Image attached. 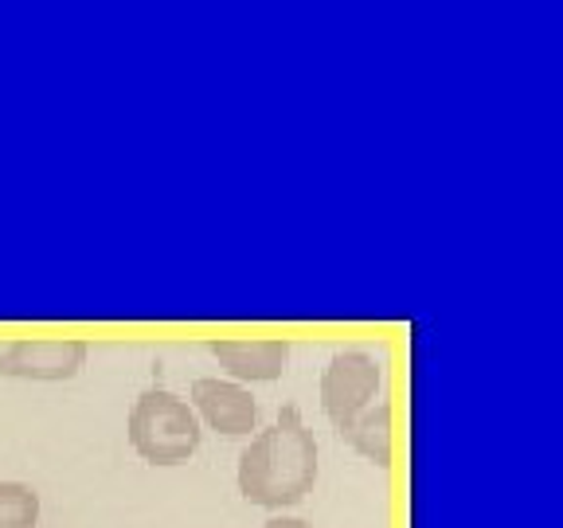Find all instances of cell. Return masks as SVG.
Segmentation results:
<instances>
[{
	"mask_svg": "<svg viewBox=\"0 0 563 528\" xmlns=\"http://www.w3.org/2000/svg\"><path fill=\"white\" fill-rule=\"evenodd\" d=\"M235 482L246 502L263 509L306 502V493L317 482V439L298 407L286 404L278 419L251 439V447L239 454Z\"/></svg>",
	"mask_w": 563,
	"mask_h": 528,
	"instance_id": "6da1fadb",
	"label": "cell"
},
{
	"mask_svg": "<svg viewBox=\"0 0 563 528\" xmlns=\"http://www.w3.org/2000/svg\"><path fill=\"white\" fill-rule=\"evenodd\" d=\"M258 528H313L309 520H301V517H271L266 525H258Z\"/></svg>",
	"mask_w": 563,
	"mask_h": 528,
	"instance_id": "9c48e42d",
	"label": "cell"
},
{
	"mask_svg": "<svg viewBox=\"0 0 563 528\" xmlns=\"http://www.w3.org/2000/svg\"><path fill=\"white\" fill-rule=\"evenodd\" d=\"M90 349L82 341H16L0 352V376L9 380H35V384H59V380L79 376Z\"/></svg>",
	"mask_w": 563,
	"mask_h": 528,
	"instance_id": "277c9868",
	"label": "cell"
},
{
	"mask_svg": "<svg viewBox=\"0 0 563 528\" xmlns=\"http://www.w3.org/2000/svg\"><path fill=\"white\" fill-rule=\"evenodd\" d=\"M196 419H203L211 431L228 435V439H243L258 427V404L235 380L203 376L192 384V404Z\"/></svg>",
	"mask_w": 563,
	"mask_h": 528,
	"instance_id": "5b68a950",
	"label": "cell"
},
{
	"mask_svg": "<svg viewBox=\"0 0 563 528\" xmlns=\"http://www.w3.org/2000/svg\"><path fill=\"white\" fill-rule=\"evenodd\" d=\"M40 493L24 482H0V528H35Z\"/></svg>",
	"mask_w": 563,
	"mask_h": 528,
	"instance_id": "ba28073f",
	"label": "cell"
},
{
	"mask_svg": "<svg viewBox=\"0 0 563 528\" xmlns=\"http://www.w3.org/2000/svg\"><path fill=\"white\" fill-rule=\"evenodd\" d=\"M211 356L220 361L228 376L243 384H274L286 376L290 364V344L286 341H216Z\"/></svg>",
	"mask_w": 563,
	"mask_h": 528,
	"instance_id": "8992f818",
	"label": "cell"
},
{
	"mask_svg": "<svg viewBox=\"0 0 563 528\" xmlns=\"http://www.w3.org/2000/svg\"><path fill=\"white\" fill-rule=\"evenodd\" d=\"M130 447L137 450V458H145L150 466H180L200 450V419L188 407V399H180L168 387L153 384L133 399L130 422H125Z\"/></svg>",
	"mask_w": 563,
	"mask_h": 528,
	"instance_id": "7a4b0ae2",
	"label": "cell"
},
{
	"mask_svg": "<svg viewBox=\"0 0 563 528\" xmlns=\"http://www.w3.org/2000/svg\"><path fill=\"white\" fill-rule=\"evenodd\" d=\"M341 439L368 462H376L379 470L391 466V404H372L368 411H361L356 419L341 431Z\"/></svg>",
	"mask_w": 563,
	"mask_h": 528,
	"instance_id": "52a82bcc",
	"label": "cell"
},
{
	"mask_svg": "<svg viewBox=\"0 0 563 528\" xmlns=\"http://www.w3.org/2000/svg\"><path fill=\"white\" fill-rule=\"evenodd\" d=\"M384 384V372L372 352H336L329 369L321 372V411L336 427V435L349 427L361 411L376 404V392Z\"/></svg>",
	"mask_w": 563,
	"mask_h": 528,
	"instance_id": "3957f363",
	"label": "cell"
}]
</instances>
